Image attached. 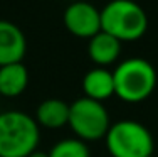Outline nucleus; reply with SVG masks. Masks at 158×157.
<instances>
[{
  "label": "nucleus",
  "mask_w": 158,
  "mask_h": 157,
  "mask_svg": "<svg viewBox=\"0 0 158 157\" xmlns=\"http://www.w3.org/2000/svg\"><path fill=\"white\" fill-rule=\"evenodd\" d=\"M40 139L35 118L20 110L0 113V157H29Z\"/></svg>",
  "instance_id": "obj_1"
},
{
  "label": "nucleus",
  "mask_w": 158,
  "mask_h": 157,
  "mask_svg": "<svg viewBox=\"0 0 158 157\" xmlns=\"http://www.w3.org/2000/svg\"><path fill=\"white\" fill-rule=\"evenodd\" d=\"M148 29V15L133 0H111L101 10V31L121 42L136 41Z\"/></svg>",
  "instance_id": "obj_2"
},
{
  "label": "nucleus",
  "mask_w": 158,
  "mask_h": 157,
  "mask_svg": "<svg viewBox=\"0 0 158 157\" xmlns=\"http://www.w3.org/2000/svg\"><path fill=\"white\" fill-rule=\"evenodd\" d=\"M114 95L126 103H140L153 93L156 86V71L143 58H130L119 63L113 71Z\"/></svg>",
  "instance_id": "obj_3"
},
{
  "label": "nucleus",
  "mask_w": 158,
  "mask_h": 157,
  "mask_svg": "<svg viewBox=\"0 0 158 157\" xmlns=\"http://www.w3.org/2000/svg\"><path fill=\"white\" fill-rule=\"evenodd\" d=\"M106 147L111 157H148L153 155V137L143 123L119 120L106 133Z\"/></svg>",
  "instance_id": "obj_4"
},
{
  "label": "nucleus",
  "mask_w": 158,
  "mask_h": 157,
  "mask_svg": "<svg viewBox=\"0 0 158 157\" xmlns=\"http://www.w3.org/2000/svg\"><path fill=\"white\" fill-rule=\"evenodd\" d=\"M73 132L82 142L104 139L111 127L108 110L101 102L91 98H77L69 105V123Z\"/></svg>",
  "instance_id": "obj_5"
},
{
  "label": "nucleus",
  "mask_w": 158,
  "mask_h": 157,
  "mask_svg": "<svg viewBox=\"0 0 158 157\" xmlns=\"http://www.w3.org/2000/svg\"><path fill=\"white\" fill-rule=\"evenodd\" d=\"M62 19L66 29L79 39H91L101 32V10L84 0L69 3Z\"/></svg>",
  "instance_id": "obj_6"
},
{
  "label": "nucleus",
  "mask_w": 158,
  "mask_h": 157,
  "mask_svg": "<svg viewBox=\"0 0 158 157\" xmlns=\"http://www.w3.org/2000/svg\"><path fill=\"white\" fill-rule=\"evenodd\" d=\"M27 52V39L17 24L0 19V66L22 63Z\"/></svg>",
  "instance_id": "obj_7"
},
{
  "label": "nucleus",
  "mask_w": 158,
  "mask_h": 157,
  "mask_svg": "<svg viewBox=\"0 0 158 157\" xmlns=\"http://www.w3.org/2000/svg\"><path fill=\"white\" fill-rule=\"evenodd\" d=\"M82 89H84L86 98L103 103L104 100L114 95L113 71H108L106 68H99V66L89 69L82 78Z\"/></svg>",
  "instance_id": "obj_8"
},
{
  "label": "nucleus",
  "mask_w": 158,
  "mask_h": 157,
  "mask_svg": "<svg viewBox=\"0 0 158 157\" xmlns=\"http://www.w3.org/2000/svg\"><path fill=\"white\" fill-rule=\"evenodd\" d=\"M88 54L93 63L99 68H106L113 64L121 54V41H118L111 34L101 31L99 34L91 37L88 42Z\"/></svg>",
  "instance_id": "obj_9"
},
{
  "label": "nucleus",
  "mask_w": 158,
  "mask_h": 157,
  "mask_svg": "<svg viewBox=\"0 0 158 157\" xmlns=\"http://www.w3.org/2000/svg\"><path fill=\"white\" fill-rule=\"evenodd\" d=\"M37 125L57 130L69 123V105L61 98H47L35 110Z\"/></svg>",
  "instance_id": "obj_10"
},
{
  "label": "nucleus",
  "mask_w": 158,
  "mask_h": 157,
  "mask_svg": "<svg viewBox=\"0 0 158 157\" xmlns=\"http://www.w3.org/2000/svg\"><path fill=\"white\" fill-rule=\"evenodd\" d=\"M29 85V71L24 63L0 66V95L14 98L25 91Z\"/></svg>",
  "instance_id": "obj_11"
},
{
  "label": "nucleus",
  "mask_w": 158,
  "mask_h": 157,
  "mask_svg": "<svg viewBox=\"0 0 158 157\" xmlns=\"http://www.w3.org/2000/svg\"><path fill=\"white\" fill-rule=\"evenodd\" d=\"M49 157H91V154L86 142L79 139H64L52 145Z\"/></svg>",
  "instance_id": "obj_12"
},
{
  "label": "nucleus",
  "mask_w": 158,
  "mask_h": 157,
  "mask_svg": "<svg viewBox=\"0 0 158 157\" xmlns=\"http://www.w3.org/2000/svg\"><path fill=\"white\" fill-rule=\"evenodd\" d=\"M29 157H49V152H44V150H34Z\"/></svg>",
  "instance_id": "obj_13"
},
{
  "label": "nucleus",
  "mask_w": 158,
  "mask_h": 157,
  "mask_svg": "<svg viewBox=\"0 0 158 157\" xmlns=\"http://www.w3.org/2000/svg\"><path fill=\"white\" fill-rule=\"evenodd\" d=\"M148 157H153V155H148Z\"/></svg>",
  "instance_id": "obj_14"
}]
</instances>
